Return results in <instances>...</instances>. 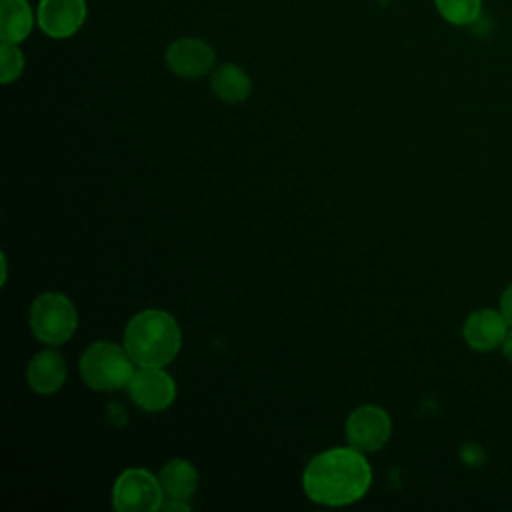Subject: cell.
<instances>
[{
  "mask_svg": "<svg viewBox=\"0 0 512 512\" xmlns=\"http://www.w3.org/2000/svg\"><path fill=\"white\" fill-rule=\"evenodd\" d=\"M500 312L504 314V318H506L508 324L512 326V284L502 292V298H500Z\"/></svg>",
  "mask_w": 512,
  "mask_h": 512,
  "instance_id": "obj_17",
  "label": "cell"
},
{
  "mask_svg": "<svg viewBox=\"0 0 512 512\" xmlns=\"http://www.w3.org/2000/svg\"><path fill=\"white\" fill-rule=\"evenodd\" d=\"M128 392L138 408L146 412H160L174 402L176 382L160 366H138L128 382Z\"/></svg>",
  "mask_w": 512,
  "mask_h": 512,
  "instance_id": "obj_6",
  "label": "cell"
},
{
  "mask_svg": "<svg viewBox=\"0 0 512 512\" xmlns=\"http://www.w3.org/2000/svg\"><path fill=\"white\" fill-rule=\"evenodd\" d=\"M34 26V12L26 0H0V38L8 44L24 42Z\"/></svg>",
  "mask_w": 512,
  "mask_h": 512,
  "instance_id": "obj_12",
  "label": "cell"
},
{
  "mask_svg": "<svg viewBox=\"0 0 512 512\" xmlns=\"http://www.w3.org/2000/svg\"><path fill=\"white\" fill-rule=\"evenodd\" d=\"M164 58L172 74L182 78H200L212 70L216 54H214V48L202 38L184 36L174 40L166 48Z\"/></svg>",
  "mask_w": 512,
  "mask_h": 512,
  "instance_id": "obj_9",
  "label": "cell"
},
{
  "mask_svg": "<svg viewBox=\"0 0 512 512\" xmlns=\"http://www.w3.org/2000/svg\"><path fill=\"white\" fill-rule=\"evenodd\" d=\"M434 6L452 26H470L482 12V0H434Z\"/></svg>",
  "mask_w": 512,
  "mask_h": 512,
  "instance_id": "obj_15",
  "label": "cell"
},
{
  "mask_svg": "<svg viewBox=\"0 0 512 512\" xmlns=\"http://www.w3.org/2000/svg\"><path fill=\"white\" fill-rule=\"evenodd\" d=\"M160 484L168 498H182L188 500L196 486H198V472L196 468L182 458H174L166 462L160 470Z\"/></svg>",
  "mask_w": 512,
  "mask_h": 512,
  "instance_id": "obj_14",
  "label": "cell"
},
{
  "mask_svg": "<svg viewBox=\"0 0 512 512\" xmlns=\"http://www.w3.org/2000/svg\"><path fill=\"white\" fill-rule=\"evenodd\" d=\"M164 502L160 478L144 468L124 470L112 488V506L118 512H154Z\"/></svg>",
  "mask_w": 512,
  "mask_h": 512,
  "instance_id": "obj_5",
  "label": "cell"
},
{
  "mask_svg": "<svg viewBox=\"0 0 512 512\" xmlns=\"http://www.w3.org/2000/svg\"><path fill=\"white\" fill-rule=\"evenodd\" d=\"M372 484V468L360 450L330 448L314 456L302 476L306 496L324 506H346L360 500Z\"/></svg>",
  "mask_w": 512,
  "mask_h": 512,
  "instance_id": "obj_1",
  "label": "cell"
},
{
  "mask_svg": "<svg viewBox=\"0 0 512 512\" xmlns=\"http://www.w3.org/2000/svg\"><path fill=\"white\" fill-rule=\"evenodd\" d=\"M0 80L2 84H10L14 80H18L24 72V54L18 48V44H8L2 42L0 46Z\"/></svg>",
  "mask_w": 512,
  "mask_h": 512,
  "instance_id": "obj_16",
  "label": "cell"
},
{
  "mask_svg": "<svg viewBox=\"0 0 512 512\" xmlns=\"http://www.w3.org/2000/svg\"><path fill=\"white\" fill-rule=\"evenodd\" d=\"M508 330L510 324L500 310L482 308L466 318L462 334L470 348L478 352H488L502 346Z\"/></svg>",
  "mask_w": 512,
  "mask_h": 512,
  "instance_id": "obj_10",
  "label": "cell"
},
{
  "mask_svg": "<svg viewBox=\"0 0 512 512\" xmlns=\"http://www.w3.org/2000/svg\"><path fill=\"white\" fill-rule=\"evenodd\" d=\"M28 386L38 394H52L66 380V360L58 350L46 348L32 356L26 368Z\"/></svg>",
  "mask_w": 512,
  "mask_h": 512,
  "instance_id": "obj_11",
  "label": "cell"
},
{
  "mask_svg": "<svg viewBox=\"0 0 512 512\" xmlns=\"http://www.w3.org/2000/svg\"><path fill=\"white\" fill-rule=\"evenodd\" d=\"M502 352L512 362V326H510V330H508V334H506V338L502 342Z\"/></svg>",
  "mask_w": 512,
  "mask_h": 512,
  "instance_id": "obj_19",
  "label": "cell"
},
{
  "mask_svg": "<svg viewBox=\"0 0 512 512\" xmlns=\"http://www.w3.org/2000/svg\"><path fill=\"white\" fill-rule=\"evenodd\" d=\"M392 432L390 416L378 406H360L346 420L348 446L360 452L380 450Z\"/></svg>",
  "mask_w": 512,
  "mask_h": 512,
  "instance_id": "obj_7",
  "label": "cell"
},
{
  "mask_svg": "<svg viewBox=\"0 0 512 512\" xmlns=\"http://www.w3.org/2000/svg\"><path fill=\"white\" fill-rule=\"evenodd\" d=\"M28 322L40 342L58 346L68 342L76 332L78 314L68 296L60 292H44L32 302Z\"/></svg>",
  "mask_w": 512,
  "mask_h": 512,
  "instance_id": "obj_4",
  "label": "cell"
},
{
  "mask_svg": "<svg viewBox=\"0 0 512 512\" xmlns=\"http://www.w3.org/2000/svg\"><path fill=\"white\" fill-rule=\"evenodd\" d=\"M160 508H164V510H168V512H174V510H190V506L186 504V500H182V498H168L166 496V500L162 502V506Z\"/></svg>",
  "mask_w": 512,
  "mask_h": 512,
  "instance_id": "obj_18",
  "label": "cell"
},
{
  "mask_svg": "<svg viewBox=\"0 0 512 512\" xmlns=\"http://www.w3.org/2000/svg\"><path fill=\"white\" fill-rule=\"evenodd\" d=\"M86 14V0H40L36 22L46 36L64 40L82 28Z\"/></svg>",
  "mask_w": 512,
  "mask_h": 512,
  "instance_id": "obj_8",
  "label": "cell"
},
{
  "mask_svg": "<svg viewBox=\"0 0 512 512\" xmlns=\"http://www.w3.org/2000/svg\"><path fill=\"white\" fill-rule=\"evenodd\" d=\"M182 344L178 322L164 310H142L124 328V348L136 366L170 364Z\"/></svg>",
  "mask_w": 512,
  "mask_h": 512,
  "instance_id": "obj_2",
  "label": "cell"
},
{
  "mask_svg": "<svg viewBox=\"0 0 512 512\" xmlns=\"http://www.w3.org/2000/svg\"><path fill=\"white\" fill-rule=\"evenodd\" d=\"M210 86L220 100L230 104L246 100L252 90L250 76L236 64H220L210 76Z\"/></svg>",
  "mask_w": 512,
  "mask_h": 512,
  "instance_id": "obj_13",
  "label": "cell"
},
{
  "mask_svg": "<svg viewBox=\"0 0 512 512\" xmlns=\"http://www.w3.org/2000/svg\"><path fill=\"white\" fill-rule=\"evenodd\" d=\"M124 346L100 340L90 344L80 356L82 380L100 392H110L128 386L136 368Z\"/></svg>",
  "mask_w": 512,
  "mask_h": 512,
  "instance_id": "obj_3",
  "label": "cell"
}]
</instances>
